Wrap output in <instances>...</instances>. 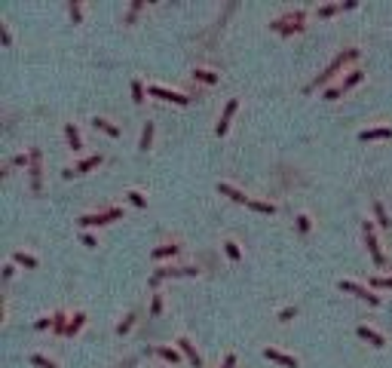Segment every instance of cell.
<instances>
[{
    "instance_id": "cell-34",
    "label": "cell",
    "mask_w": 392,
    "mask_h": 368,
    "mask_svg": "<svg viewBox=\"0 0 392 368\" xmlns=\"http://www.w3.org/2000/svg\"><path fill=\"white\" fill-rule=\"evenodd\" d=\"M67 9H71V19H74V22H80L83 9H80V3H77V0H71V3H67Z\"/></svg>"
},
{
    "instance_id": "cell-45",
    "label": "cell",
    "mask_w": 392,
    "mask_h": 368,
    "mask_svg": "<svg viewBox=\"0 0 392 368\" xmlns=\"http://www.w3.org/2000/svg\"><path fill=\"white\" fill-rule=\"evenodd\" d=\"M52 322H55V319H49V316H46V319H37V328H49Z\"/></svg>"
},
{
    "instance_id": "cell-15",
    "label": "cell",
    "mask_w": 392,
    "mask_h": 368,
    "mask_svg": "<svg viewBox=\"0 0 392 368\" xmlns=\"http://www.w3.org/2000/svg\"><path fill=\"white\" fill-rule=\"evenodd\" d=\"M92 123H95V129H101V132H108V135H113V138L120 135V129H117V126H113L110 120H105V117H95V120H92Z\"/></svg>"
},
{
    "instance_id": "cell-32",
    "label": "cell",
    "mask_w": 392,
    "mask_h": 368,
    "mask_svg": "<svg viewBox=\"0 0 392 368\" xmlns=\"http://www.w3.org/2000/svg\"><path fill=\"white\" fill-rule=\"evenodd\" d=\"M224 252H227L230 261H239V246L236 243H224Z\"/></svg>"
},
{
    "instance_id": "cell-24",
    "label": "cell",
    "mask_w": 392,
    "mask_h": 368,
    "mask_svg": "<svg viewBox=\"0 0 392 368\" xmlns=\"http://www.w3.org/2000/svg\"><path fill=\"white\" fill-rule=\"evenodd\" d=\"M362 77H365V71H352V74H349L347 80H343V83H340V86H343V89H352L355 83H362Z\"/></svg>"
},
{
    "instance_id": "cell-5",
    "label": "cell",
    "mask_w": 392,
    "mask_h": 368,
    "mask_svg": "<svg viewBox=\"0 0 392 368\" xmlns=\"http://www.w3.org/2000/svg\"><path fill=\"white\" fill-rule=\"evenodd\" d=\"M196 273H199L196 267H163L151 276V285H156L159 279H166V276H196Z\"/></svg>"
},
{
    "instance_id": "cell-9",
    "label": "cell",
    "mask_w": 392,
    "mask_h": 368,
    "mask_svg": "<svg viewBox=\"0 0 392 368\" xmlns=\"http://www.w3.org/2000/svg\"><path fill=\"white\" fill-rule=\"evenodd\" d=\"M340 292H352V295L365 298L368 304H380V298H377V295H368V289H362L359 282H349V279H343V282H340Z\"/></svg>"
},
{
    "instance_id": "cell-16",
    "label": "cell",
    "mask_w": 392,
    "mask_h": 368,
    "mask_svg": "<svg viewBox=\"0 0 392 368\" xmlns=\"http://www.w3.org/2000/svg\"><path fill=\"white\" fill-rule=\"evenodd\" d=\"M359 138H362V141H374V138H392V129H365Z\"/></svg>"
},
{
    "instance_id": "cell-29",
    "label": "cell",
    "mask_w": 392,
    "mask_h": 368,
    "mask_svg": "<svg viewBox=\"0 0 392 368\" xmlns=\"http://www.w3.org/2000/svg\"><path fill=\"white\" fill-rule=\"evenodd\" d=\"M156 353L163 356V359H169V362H178V359H181L178 350H172V347H156Z\"/></svg>"
},
{
    "instance_id": "cell-4",
    "label": "cell",
    "mask_w": 392,
    "mask_h": 368,
    "mask_svg": "<svg viewBox=\"0 0 392 368\" xmlns=\"http://www.w3.org/2000/svg\"><path fill=\"white\" fill-rule=\"evenodd\" d=\"M123 212L120 209H108V212H92L80 218V227H92V224H108V221H120Z\"/></svg>"
},
{
    "instance_id": "cell-2",
    "label": "cell",
    "mask_w": 392,
    "mask_h": 368,
    "mask_svg": "<svg viewBox=\"0 0 392 368\" xmlns=\"http://www.w3.org/2000/svg\"><path fill=\"white\" fill-rule=\"evenodd\" d=\"M355 55H359V49H347V52H340L337 55V59H334L328 68H325V74H319L316 80H313V86H322V83H328V80L334 77V74H337L340 71V68H343V62H349V59H355Z\"/></svg>"
},
{
    "instance_id": "cell-23",
    "label": "cell",
    "mask_w": 392,
    "mask_h": 368,
    "mask_svg": "<svg viewBox=\"0 0 392 368\" xmlns=\"http://www.w3.org/2000/svg\"><path fill=\"white\" fill-rule=\"evenodd\" d=\"M248 206H251L255 212H263V215H273V212H276V206H273V203H258V200H251Z\"/></svg>"
},
{
    "instance_id": "cell-41",
    "label": "cell",
    "mask_w": 392,
    "mask_h": 368,
    "mask_svg": "<svg viewBox=\"0 0 392 368\" xmlns=\"http://www.w3.org/2000/svg\"><path fill=\"white\" fill-rule=\"evenodd\" d=\"M0 40H3V46H9V43H13V37H9V31H6V25H0Z\"/></svg>"
},
{
    "instance_id": "cell-39",
    "label": "cell",
    "mask_w": 392,
    "mask_h": 368,
    "mask_svg": "<svg viewBox=\"0 0 392 368\" xmlns=\"http://www.w3.org/2000/svg\"><path fill=\"white\" fill-rule=\"evenodd\" d=\"M13 166H31V157H25V154L13 157Z\"/></svg>"
},
{
    "instance_id": "cell-12",
    "label": "cell",
    "mask_w": 392,
    "mask_h": 368,
    "mask_svg": "<svg viewBox=\"0 0 392 368\" xmlns=\"http://www.w3.org/2000/svg\"><path fill=\"white\" fill-rule=\"evenodd\" d=\"M218 190H221L224 197L236 200V203H251V200H248V197H245V193H242V190H236V187H233V184H224V181H221V184H218Z\"/></svg>"
},
{
    "instance_id": "cell-1",
    "label": "cell",
    "mask_w": 392,
    "mask_h": 368,
    "mask_svg": "<svg viewBox=\"0 0 392 368\" xmlns=\"http://www.w3.org/2000/svg\"><path fill=\"white\" fill-rule=\"evenodd\" d=\"M304 19H306V13H304V9H297V13H288V16H282V19L270 22V28L288 37V34H294V31H304Z\"/></svg>"
},
{
    "instance_id": "cell-38",
    "label": "cell",
    "mask_w": 392,
    "mask_h": 368,
    "mask_svg": "<svg viewBox=\"0 0 392 368\" xmlns=\"http://www.w3.org/2000/svg\"><path fill=\"white\" fill-rule=\"evenodd\" d=\"M340 92H343V86H331V89H325V98H328V101H334V98L340 95Z\"/></svg>"
},
{
    "instance_id": "cell-31",
    "label": "cell",
    "mask_w": 392,
    "mask_h": 368,
    "mask_svg": "<svg viewBox=\"0 0 392 368\" xmlns=\"http://www.w3.org/2000/svg\"><path fill=\"white\" fill-rule=\"evenodd\" d=\"M371 285H377V289H392V276H374Z\"/></svg>"
},
{
    "instance_id": "cell-17",
    "label": "cell",
    "mask_w": 392,
    "mask_h": 368,
    "mask_svg": "<svg viewBox=\"0 0 392 368\" xmlns=\"http://www.w3.org/2000/svg\"><path fill=\"white\" fill-rule=\"evenodd\" d=\"M13 261H16V264H22V267H28V270H34V267H37V258L25 255V252H13Z\"/></svg>"
},
{
    "instance_id": "cell-8",
    "label": "cell",
    "mask_w": 392,
    "mask_h": 368,
    "mask_svg": "<svg viewBox=\"0 0 392 368\" xmlns=\"http://www.w3.org/2000/svg\"><path fill=\"white\" fill-rule=\"evenodd\" d=\"M236 108H239V101H236V98H230V101H227V108H224V114H221V120H218V126H215V132H218V135H224V132L230 129V120H233Z\"/></svg>"
},
{
    "instance_id": "cell-30",
    "label": "cell",
    "mask_w": 392,
    "mask_h": 368,
    "mask_svg": "<svg viewBox=\"0 0 392 368\" xmlns=\"http://www.w3.org/2000/svg\"><path fill=\"white\" fill-rule=\"evenodd\" d=\"M31 362H34V365H40V368H59L52 359H46V356H40V353H34V356H31Z\"/></svg>"
},
{
    "instance_id": "cell-22",
    "label": "cell",
    "mask_w": 392,
    "mask_h": 368,
    "mask_svg": "<svg viewBox=\"0 0 392 368\" xmlns=\"http://www.w3.org/2000/svg\"><path fill=\"white\" fill-rule=\"evenodd\" d=\"M132 101H135V105H141V101H144V86H141V80H132Z\"/></svg>"
},
{
    "instance_id": "cell-35",
    "label": "cell",
    "mask_w": 392,
    "mask_h": 368,
    "mask_svg": "<svg viewBox=\"0 0 392 368\" xmlns=\"http://www.w3.org/2000/svg\"><path fill=\"white\" fill-rule=\"evenodd\" d=\"M151 313H153V316H159V313H163V298H159V295H153V304H151Z\"/></svg>"
},
{
    "instance_id": "cell-27",
    "label": "cell",
    "mask_w": 392,
    "mask_h": 368,
    "mask_svg": "<svg viewBox=\"0 0 392 368\" xmlns=\"http://www.w3.org/2000/svg\"><path fill=\"white\" fill-rule=\"evenodd\" d=\"M175 252H178V246H159V249H153V258H169V255H175Z\"/></svg>"
},
{
    "instance_id": "cell-3",
    "label": "cell",
    "mask_w": 392,
    "mask_h": 368,
    "mask_svg": "<svg viewBox=\"0 0 392 368\" xmlns=\"http://www.w3.org/2000/svg\"><path fill=\"white\" fill-rule=\"evenodd\" d=\"M362 230H365V239H368V252H371V258L377 267H383L386 258H383V252H380V243H377V236H374V224L371 221H362Z\"/></svg>"
},
{
    "instance_id": "cell-42",
    "label": "cell",
    "mask_w": 392,
    "mask_h": 368,
    "mask_svg": "<svg viewBox=\"0 0 392 368\" xmlns=\"http://www.w3.org/2000/svg\"><path fill=\"white\" fill-rule=\"evenodd\" d=\"M294 313H297V310H294V307H285V310H282V313H279V319H282V322H288V319H291Z\"/></svg>"
},
{
    "instance_id": "cell-14",
    "label": "cell",
    "mask_w": 392,
    "mask_h": 368,
    "mask_svg": "<svg viewBox=\"0 0 392 368\" xmlns=\"http://www.w3.org/2000/svg\"><path fill=\"white\" fill-rule=\"evenodd\" d=\"M98 163H101V154H95V157H86V160H80V163H77V175H83V172L95 169Z\"/></svg>"
},
{
    "instance_id": "cell-10",
    "label": "cell",
    "mask_w": 392,
    "mask_h": 368,
    "mask_svg": "<svg viewBox=\"0 0 392 368\" xmlns=\"http://www.w3.org/2000/svg\"><path fill=\"white\" fill-rule=\"evenodd\" d=\"M178 350L190 359V365H193V368H202V356L196 353V347H193V344H190L187 338H181V341H178Z\"/></svg>"
},
{
    "instance_id": "cell-44",
    "label": "cell",
    "mask_w": 392,
    "mask_h": 368,
    "mask_svg": "<svg viewBox=\"0 0 392 368\" xmlns=\"http://www.w3.org/2000/svg\"><path fill=\"white\" fill-rule=\"evenodd\" d=\"M221 368H236V356H233V353H230V356H227V359H224V365H221Z\"/></svg>"
},
{
    "instance_id": "cell-37",
    "label": "cell",
    "mask_w": 392,
    "mask_h": 368,
    "mask_svg": "<svg viewBox=\"0 0 392 368\" xmlns=\"http://www.w3.org/2000/svg\"><path fill=\"white\" fill-rule=\"evenodd\" d=\"M297 230H301V233H306V230H309V218L306 215H297Z\"/></svg>"
},
{
    "instance_id": "cell-40",
    "label": "cell",
    "mask_w": 392,
    "mask_h": 368,
    "mask_svg": "<svg viewBox=\"0 0 392 368\" xmlns=\"http://www.w3.org/2000/svg\"><path fill=\"white\" fill-rule=\"evenodd\" d=\"M144 3H141V0H135V3H132V9H129V16H126V22H132L135 19V13H138V9H141Z\"/></svg>"
},
{
    "instance_id": "cell-26",
    "label": "cell",
    "mask_w": 392,
    "mask_h": 368,
    "mask_svg": "<svg viewBox=\"0 0 392 368\" xmlns=\"http://www.w3.org/2000/svg\"><path fill=\"white\" fill-rule=\"evenodd\" d=\"M374 212H377V221L383 224V227H389L392 221H389V215H386V209H383V203H374Z\"/></svg>"
},
{
    "instance_id": "cell-13",
    "label": "cell",
    "mask_w": 392,
    "mask_h": 368,
    "mask_svg": "<svg viewBox=\"0 0 392 368\" xmlns=\"http://www.w3.org/2000/svg\"><path fill=\"white\" fill-rule=\"evenodd\" d=\"M359 338H365V341H371L374 344V347H383V335H377V331L374 328H368V325H359Z\"/></svg>"
},
{
    "instance_id": "cell-21",
    "label": "cell",
    "mask_w": 392,
    "mask_h": 368,
    "mask_svg": "<svg viewBox=\"0 0 392 368\" xmlns=\"http://www.w3.org/2000/svg\"><path fill=\"white\" fill-rule=\"evenodd\" d=\"M52 319H55V322H52V328L59 331V335H67V322H71V319H67L65 313H55Z\"/></svg>"
},
{
    "instance_id": "cell-28",
    "label": "cell",
    "mask_w": 392,
    "mask_h": 368,
    "mask_svg": "<svg viewBox=\"0 0 392 368\" xmlns=\"http://www.w3.org/2000/svg\"><path fill=\"white\" fill-rule=\"evenodd\" d=\"M196 80H202V83H218V74H212V71H205V68H199V71L193 74Z\"/></svg>"
},
{
    "instance_id": "cell-43",
    "label": "cell",
    "mask_w": 392,
    "mask_h": 368,
    "mask_svg": "<svg viewBox=\"0 0 392 368\" xmlns=\"http://www.w3.org/2000/svg\"><path fill=\"white\" fill-rule=\"evenodd\" d=\"M83 246H89V249H95L98 243H95V236H92V233H83Z\"/></svg>"
},
{
    "instance_id": "cell-20",
    "label": "cell",
    "mask_w": 392,
    "mask_h": 368,
    "mask_svg": "<svg viewBox=\"0 0 392 368\" xmlns=\"http://www.w3.org/2000/svg\"><path fill=\"white\" fill-rule=\"evenodd\" d=\"M153 144V123H144V132H141V151Z\"/></svg>"
},
{
    "instance_id": "cell-33",
    "label": "cell",
    "mask_w": 392,
    "mask_h": 368,
    "mask_svg": "<svg viewBox=\"0 0 392 368\" xmlns=\"http://www.w3.org/2000/svg\"><path fill=\"white\" fill-rule=\"evenodd\" d=\"M132 319H135V316L129 313V316H126V319L120 322V325H117V335H126V331H129V328H132Z\"/></svg>"
},
{
    "instance_id": "cell-19",
    "label": "cell",
    "mask_w": 392,
    "mask_h": 368,
    "mask_svg": "<svg viewBox=\"0 0 392 368\" xmlns=\"http://www.w3.org/2000/svg\"><path fill=\"white\" fill-rule=\"evenodd\" d=\"M83 319H86V313H74L71 322H67V335H77V331L83 328Z\"/></svg>"
},
{
    "instance_id": "cell-25",
    "label": "cell",
    "mask_w": 392,
    "mask_h": 368,
    "mask_svg": "<svg viewBox=\"0 0 392 368\" xmlns=\"http://www.w3.org/2000/svg\"><path fill=\"white\" fill-rule=\"evenodd\" d=\"M340 9H343V3H328V6H319V16L328 19V16H334V13H340Z\"/></svg>"
},
{
    "instance_id": "cell-11",
    "label": "cell",
    "mask_w": 392,
    "mask_h": 368,
    "mask_svg": "<svg viewBox=\"0 0 392 368\" xmlns=\"http://www.w3.org/2000/svg\"><path fill=\"white\" fill-rule=\"evenodd\" d=\"M263 356H267V359H273V362H279V365H285V368H297V359L294 356H285V353H279V350H263Z\"/></svg>"
},
{
    "instance_id": "cell-6",
    "label": "cell",
    "mask_w": 392,
    "mask_h": 368,
    "mask_svg": "<svg viewBox=\"0 0 392 368\" xmlns=\"http://www.w3.org/2000/svg\"><path fill=\"white\" fill-rule=\"evenodd\" d=\"M151 95L163 98V101H175V105H187L190 95H184V92H172V89H163V86H151Z\"/></svg>"
},
{
    "instance_id": "cell-7",
    "label": "cell",
    "mask_w": 392,
    "mask_h": 368,
    "mask_svg": "<svg viewBox=\"0 0 392 368\" xmlns=\"http://www.w3.org/2000/svg\"><path fill=\"white\" fill-rule=\"evenodd\" d=\"M31 157V187H34V193H40V175H43V169H40V151L37 147H34V151L28 154Z\"/></svg>"
},
{
    "instance_id": "cell-18",
    "label": "cell",
    "mask_w": 392,
    "mask_h": 368,
    "mask_svg": "<svg viewBox=\"0 0 392 368\" xmlns=\"http://www.w3.org/2000/svg\"><path fill=\"white\" fill-rule=\"evenodd\" d=\"M65 135H67V144H71L74 151H80V147H83V144H80V132L74 129V123H67V126H65Z\"/></svg>"
},
{
    "instance_id": "cell-36",
    "label": "cell",
    "mask_w": 392,
    "mask_h": 368,
    "mask_svg": "<svg viewBox=\"0 0 392 368\" xmlns=\"http://www.w3.org/2000/svg\"><path fill=\"white\" fill-rule=\"evenodd\" d=\"M129 200H132L135 206H147V200H144V193H138V190H129Z\"/></svg>"
}]
</instances>
